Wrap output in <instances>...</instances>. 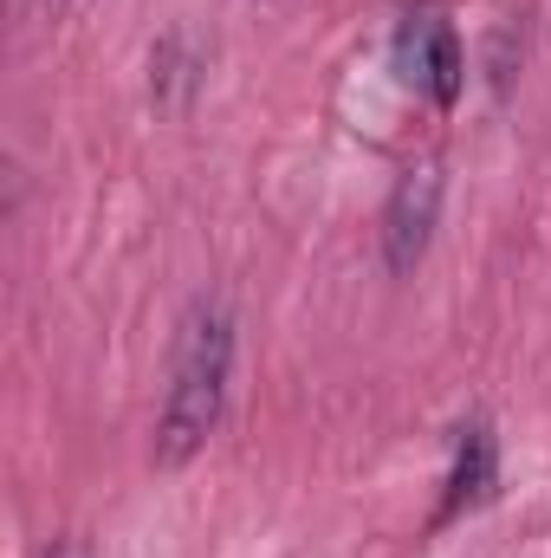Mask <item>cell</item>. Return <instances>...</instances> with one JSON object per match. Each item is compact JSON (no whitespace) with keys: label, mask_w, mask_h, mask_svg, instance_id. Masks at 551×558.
Masks as SVG:
<instances>
[{"label":"cell","mask_w":551,"mask_h":558,"mask_svg":"<svg viewBox=\"0 0 551 558\" xmlns=\"http://www.w3.org/2000/svg\"><path fill=\"white\" fill-rule=\"evenodd\" d=\"M396 72L403 85H415L428 105H454L461 98V78H467V59H461V33L441 7H409L403 26H396Z\"/></svg>","instance_id":"7a4b0ae2"},{"label":"cell","mask_w":551,"mask_h":558,"mask_svg":"<svg viewBox=\"0 0 551 558\" xmlns=\"http://www.w3.org/2000/svg\"><path fill=\"white\" fill-rule=\"evenodd\" d=\"M46 558H91L85 546H59V553H46Z\"/></svg>","instance_id":"52a82bcc"},{"label":"cell","mask_w":551,"mask_h":558,"mask_svg":"<svg viewBox=\"0 0 551 558\" xmlns=\"http://www.w3.org/2000/svg\"><path fill=\"white\" fill-rule=\"evenodd\" d=\"M441 189L448 182H441L434 156H421V162H409L396 175V189L383 202V267L390 274H415L421 267V254L434 241V221H441Z\"/></svg>","instance_id":"3957f363"},{"label":"cell","mask_w":551,"mask_h":558,"mask_svg":"<svg viewBox=\"0 0 551 558\" xmlns=\"http://www.w3.org/2000/svg\"><path fill=\"white\" fill-rule=\"evenodd\" d=\"M228 371H234V318L221 299H201V305H188V318L175 331V357H169V390H162V416H156V468L162 474L188 468L208 448V435L221 428Z\"/></svg>","instance_id":"6da1fadb"},{"label":"cell","mask_w":551,"mask_h":558,"mask_svg":"<svg viewBox=\"0 0 551 558\" xmlns=\"http://www.w3.org/2000/svg\"><path fill=\"white\" fill-rule=\"evenodd\" d=\"M72 7H78V0H26V20H39V26H59Z\"/></svg>","instance_id":"8992f818"},{"label":"cell","mask_w":551,"mask_h":558,"mask_svg":"<svg viewBox=\"0 0 551 558\" xmlns=\"http://www.w3.org/2000/svg\"><path fill=\"white\" fill-rule=\"evenodd\" d=\"M493 481H500V441H493V428L474 416L454 428V468H448V494H441V526L448 520H461V513H474L487 494H493Z\"/></svg>","instance_id":"277c9868"},{"label":"cell","mask_w":551,"mask_h":558,"mask_svg":"<svg viewBox=\"0 0 551 558\" xmlns=\"http://www.w3.org/2000/svg\"><path fill=\"white\" fill-rule=\"evenodd\" d=\"M182 46H188L182 33H169V39L156 46V65H149V72H156V78H149V92H156V105H182V85L195 78V72L182 65Z\"/></svg>","instance_id":"5b68a950"}]
</instances>
